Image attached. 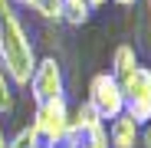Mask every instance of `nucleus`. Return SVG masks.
Instances as JSON below:
<instances>
[{"label":"nucleus","mask_w":151,"mask_h":148,"mask_svg":"<svg viewBox=\"0 0 151 148\" xmlns=\"http://www.w3.org/2000/svg\"><path fill=\"white\" fill-rule=\"evenodd\" d=\"M86 102L95 109V115L102 122H112L125 112V95H122V82L112 72H95L89 82V99Z\"/></svg>","instance_id":"20e7f679"},{"label":"nucleus","mask_w":151,"mask_h":148,"mask_svg":"<svg viewBox=\"0 0 151 148\" xmlns=\"http://www.w3.org/2000/svg\"><path fill=\"white\" fill-rule=\"evenodd\" d=\"M112 4H118V7H135L138 0H112Z\"/></svg>","instance_id":"dca6fc26"},{"label":"nucleus","mask_w":151,"mask_h":148,"mask_svg":"<svg viewBox=\"0 0 151 148\" xmlns=\"http://www.w3.org/2000/svg\"><path fill=\"white\" fill-rule=\"evenodd\" d=\"M99 122H102V118L95 115V109H92L89 102H79V105H76V112H69V129H66V132L79 135V132H89V129H95Z\"/></svg>","instance_id":"6e6552de"},{"label":"nucleus","mask_w":151,"mask_h":148,"mask_svg":"<svg viewBox=\"0 0 151 148\" xmlns=\"http://www.w3.org/2000/svg\"><path fill=\"white\" fill-rule=\"evenodd\" d=\"M40 148H46V145H40Z\"/></svg>","instance_id":"aec40b11"},{"label":"nucleus","mask_w":151,"mask_h":148,"mask_svg":"<svg viewBox=\"0 0 151 148\" xmlns=\"http://www.w3.org/2000/svg\"><path fill=\"white\" fill-rule=\"evenodd\" d=\"M141 145H145V148H151V122H148L145 132H141Z\"/></svg>","instance_id":"4468645a"},{"label":"nucleus","mask_w":151,"mask_h":148,"mask_svg":"<svg viewBox=\"0 0 151 148\" xmlns=\"http://www.w3.org/2000/svg\"><path fill=\"white\" fill-rule=\"evenodd\" d=\"M30 125H33L40 145L56 148V145L66 138V129H69V102H66V95L36 102V112H33V122H30Z\"/></svg>","instance_id":"f03ea898"},{"label":"nucleus","mask_w":151,"mask_h":148,"mask_svg":"<svg viewBox=\"0 0 151 148\" xmlns=\"http://www.w3.org/2000/svg\"><path fill=\"white\" fill-rule=\"evenodd\" d=\"M118 82H122V95H125V115H132L145 129L151 122V66H138L135 72H128Z\"/></svg>","instance_id":"7ed1b4c3"},{"label":"nucleus","mask_w":151,"mask_h":148,"mask_svg":"<svg viewBox=\"0 0 151 148\" xmlns=\"http://www.w3.org/2000/svg\"><path fill=\"white\" fill-rule=\"evenodd\" d=\"M0 148H10V135L4 132V125H0Z\"/></svg>","instance_id":"2eb2a0df"},{"label":"nucleus","mask_w":151,"mask_h":148,"mask_svg":"<svg viewBox=\"0 0 151 148\" xmlns=\"http://www.w3.org/2000/svg\"><path fill=\"white\" fill-rule=\"evenodd\" d=\"M105 4H109V0H89V7H92V10H99V7H105Z\"/></svg>","instance_id":"f3484780"},{"label":"nucleus","mask_w":151,"mask_h":148,"mask_svg":"<svg viewBox=\"0 0 151 148\" xmlns=\"http://www.w3.org/2000/svg\"><path fill=\"white\" fill-rule=\"evenodd\" d=\"M10 148H40V138H36V132H33V125H27V129H20L13 138H10Z\"/></svg>","instance_id":"f8f14e48"},{"label":"nucleus","mask_w":151,"mask_h":148,"mask_svg":"<svg viewBox=\"0 0 151 148\" xmlns=\"http://www.w3.org/2000/svg\"><path fill=\"white\" fill-rule=\"evenodd\" d=\"M89 17H92L89 0H63V23L82 27V23H89Z\"/></svg>","instance_id":"1a4fd4ad"},{"label":"nucleus","mask_w":151,"mask_h":148,"mask_svg":"<svg viewBox=\"0 0 151 148\" xmlns=\"http://www.w3.org/2000/svg\"><path fill=\"white\" fill-rule=\"evenodd\" d=\"M148 10H151V0H148Z\"/></svg>","instance_id":"6ab92c4d"},{"label":"nucleus","mask_w":151,"mask_h":148,"mask_svg":"<svg viewBox=\"0 0 151 148\" xmlns=\"http://www.w3.org/2000/svg\"><path fill=\"white\" fill-rule=\"evenodd\" d=\"M13 105H17L13 82H10V76H7V72H4V66H0V112H4V115H10V112H13Z\"/></svg>","instance_id":"9b49d317"},{"label":"nucleus","mask_w":151,"mask_h":148,"mask_svg":"<svg viewBox=\"0 0 151 148\" xmlns=\"http://www.w3.org/2000/svg\"><path fill=\"white\" fill-rule=\"evenodd\" d=\"M13 4H23V0H13Z\"/></svg>","instance_id":"a211bd4d"},{"label":"nucleus","mask_w":151,"mask_h":148,"mask_svg":"<svg viewBox=\"0 0 151 148\" xmlns=\"http://www.w3.org/2000/svg\"><path fill=\"white\" fill-rule=\"evenodd\" d=\"M105 129H109V145L112 148H138L141 145V125L125 112L118 118H112Z\"/></svg>","instance_id":"423d86ee"},{"label":"nucleus","mask_w":151,"mask_h":148,"mask_svg":"<svg viewBox=\"0 0 151 148\" xmlns=\"http://www.w3.org/2000/svg\"><path fill=\"white\" fill-rule=\"evenodd\" d=\"M33 102H46V99H56V95H66V79H63V66L56 56H43L36 59V69L27 82Z\"/></svg>","instance_id":"39448f33"},{"label":"nucleus","mask_w":151,"mask_h":148,"mask_svg":"<svg viewBox=\"0 0 151 148\" xmlns=\"http://www.w3.org/2000/svg\"><path fill=\"white\" fill-rule=\"evenodd\" d=\"M20 7H30L43 20H56V23L63 20V0H23Z\"/></svg>","instance_id":"9d476101"},{"label":"nucleus","mask_w":151,"mask_h":148,"mask_svg":"<svg viewBox=\"0 0 151 148\" xmlns=\"http://www.w3.org/2000/svg\"><path fill=\"white\" fill-rule=\"evenodd\" d=\"M10 13H17L13 10V0H0V17H10Z\"/></svg>","instance_id":"ddd939ff"},{"label":"nucleus","mask_w":151,"mask_h":148,"mask_svg":"<svg viewBox=\"0 0 151 148\" xmlns=\"http://www.w3.org/2000/svg\"><path fill=\"white\" fill-rule=\"evenodd\" d=\"M0 66H4L13 86L27 89L33 69H36V49H33V40L23 27L20 13L0 17Z\"/></svg>","instance_id":"f257e3e1"},{"label":"nucleus","mask_w":151,"mask_h":148,"mask_svg":"<svg viewBox=\"0 0 151 148\" xmlns=\"http://www.w3.org/2000/svg\"><path fill=\"white\" fill-rule=\"evenodd\" d=\"M141 63H138V49L132 43H118L115 53H112V76L115 79H125L128 72H135Z\"/></svg>","instance_id":"0eeeda50"}]
</instances>
